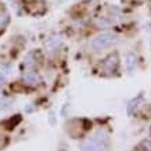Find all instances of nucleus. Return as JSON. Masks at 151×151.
Listing matches in <instances>:
<instances>
[{
	"mask_svg": "<svg viewBox=\"0 0 151 151\" xmlns=\"http://www.w3.org/2000/svg\"><path fill=\"white\" fill-rule=\"evenodd\" d=\"M115 42H116V36L115 35H112V33H101V35H99L97 37L93 39L92 45L97 50H103V49L112 46Z\"/></svg>",
	"mask_w": 151,
	"mask_h": 151,
	"instance_id": "nucleus-1",
	"label": "nucleus"
},
{
	"mask_svg": "<svg viewBox=\"0 0 151 151\" xmlns=\"http://www.w3.org/2000/svg\"><path fill=\"white\" fill-rule=\"evenodd\" d=\"M7 21H9V14L7 13H0V28H3L7 24Z\"/></svg>",
	"mask_w": 151,
	"mask_h": 151,
	"instance_id": "nucleus-2",
	"label": "nucleus"
}]
</instances>
